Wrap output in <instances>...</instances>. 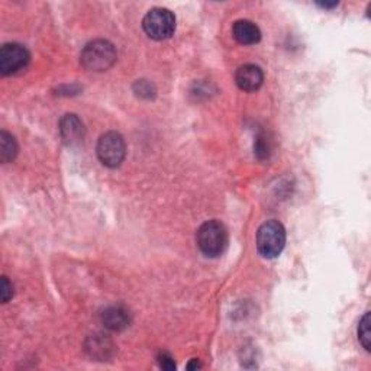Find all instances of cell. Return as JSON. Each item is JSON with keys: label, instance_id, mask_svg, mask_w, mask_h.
<instances>
[{"label": "cell", "instance_id": "obj_1", "mask_svg": "<svg viewBox=\"0 0 371 371\" xmlns=\"http://www.w3.org/2000/svg\"><path fill=\"white\" fill-rule=\"evenodd\" d=\"M118 59L116 48L106 39H96L89 43L80 54V63L89 72H106Z\"/></svg>", "mask_w": 371, "mask_h": 371}, {"label": "cell", "instance_id": "obj_2", "mask_svg": "<svg viewBox=\"0 0 371 371\" xmlns=\"http://www.w3.org/2000/svg\"><path fill=\"white\" fill-rule=\"evenodd\" d=\"M196 241L199 250L209 258H216L222 255L228 246V231L225 225L219 221L204 222L198 233Z\"/></svg>", "mask_w": 371, "mask_h": 371}, {"label": "cell", "instance_id": "obj_3", "mask_svg": "<svg viewBox=\"0 0 371 371\" xmlns=\"http://www.w3.org/2000/svg\"><path fill=\"white\" fill-rule=\"evenodd\" d=\"M257 250L264 258H276L286 245V229L279 221H267L258 228Z\"/></svg>", "mask_w": 371, "mask_h": 371}, {"label": "cell", "instance_id": "obj_4", "mask_svg": "<svg viewBox=\"0 0 371 371\" xmlns=\"http://www.w3.org/2000/svg\"><path fill=\"white\" fill-rule=\"evenodd\" d=\"M96 153L103 166L109 169H116L125 160L127 144L119 132L109 131L103 134L96 147Z\"/></svg>", "mask_w": 371, "mask_h": 371}, {"label": "cell", "instance_id": "obj_5", "mask_svg": "<svg viewBox=\"0 0 371 371\" xmlns=\"http://www.w3.org/2000/svg\"><path fill=\"white\" fill-rule=\"evenodd\" d=\"M142 28L151 39H169L176 31L174 13L166 8L151 9L142 19Z\"/></svg>", "mask_w": 371, "mask_h": 371}, {"label": "cell", "instance_id": "obj_6", "mask_svg": "<svg viewBox=\"0 0 371 371\" xmlns=\"http://www.w3.org/2000/svg\"><path fill=\"white\" fill-rule=\"evenodd\" d=\"M31 60L30 51L23 45L10 43L0 50V73L3 76L17 74L28 67Z\"/></svg>", "mask_w": 371, "mask_h": 371}, {"label": "cell", "instance_id": "obj_7", "mask_svg": "<svg viewBox=\"0 0 371 371\" xmlns=\"http://www.w3.org/2000/svg\"><path fill=\"white\" fill-rule=\"evenodd\" d=\"M60 134L61 138L67 145H78L81 141L85 140V125L81 119L74 115V114H68L64 115L60 120Z\"/></svg>", "mask_w": 371, "mask_h": 371}, {"label": "cell", "instance_id": "obj_8", "mask_svg": "<svg viewBox=\"0 0 371 371\" xmlns=\"http://www.w3.org/2000/svg\"><path fill=\"white\" fill-rule=\"evenodd\" d=\"M235 81L244 92H257L263 86L264 74L263 70L255 64H244L235 73Z\"/></svg>", "mask_w": 371, "mask_h": 371}, {"label": "cell", "instance_id": "obj_9", "mask_svg": "<svg viewBox=\"0 0 371 371\" xmlns=\"http://www.w3.org/2000/svg\"><path fill=\"white\" fill-rule=\"evenodd\" d=\"M232 35L242 45H254L261 39L259 28L248 19H240L233 23Z\"/></svg>", "mask_w": 371, "mask_h": 371}, {"label": "cell", "instance_id": "obj_10", "mask_svg": "<svg viewBox=\"0 0 371 371\" xmlns=\"http://www.w3.org/2000/svg\"><path fill=\"white\" fill-rule=\"evenodd\" d=\"M102 322L111 331H123L131 324V315L125 308L111 306L102 313Z\"/></svg>", "mask_w": 371, "mask_h": 371}, {"label": "cell", "instance_id": "obj_11", "mask_svg": "<svg viewBox=\"0 0 371 371\" xmlns=\"http://www.w3.org/2000/svg\"><path fill=\"white\" fill-rule=\"evenodd\" d=\"M18 154V144L15 138L8 132L0 134V156H2L3 162H10L15 160Z\"/></svg>", "mask_w": 371, "mask_h": 371}, {"label": "cell", "instance_id": "obj_12", "mask_svg": "<svg viewBox=\"0 0 371 371\" xmlns=\"http://www.w3.org/2000/svg\"><path fill=\"white\" fill-rule=\"evenodd\" d=\"M370 325H371V319H370V312H365L364 316L360 321L359 325V339L361 342V346L364 347V350L367 352L371 351V331H370Z\"/></svg>", "mask_w": 371, "mask_h": 371}, {"label": "cell", "instance_id": "obj_13", "mask_svg": "<svg viewBox=\"0 0 371 371\" xmlns=\"http://www.w3.org/2000/svg\"><path fill=\"white\" fill-rule=\"evenodd\" d=\"M254 153L259 160H266L270 156V144L264 135H258L254 144Z\"/></svg>", "mask_w": 371, "mask_h": 371}, {"label": "cell", "instance_id": "obj_14", "mask_svg": "<svg viewBox=\"0 0 371 371\" xmlns=\"http://www.w3.org/2000/svg\"><path fill=\"white\" fill-rule=\"evenodd\" d=\"M158 364L164 370H169V371L176 370V363L173 360V357L170 354H167V352L160 354V357H158Z\"/></svg>", "mask_w": 371, "mask_h": 371}, {"label": "cell", "instance_id": "obj_15", "mask_svg": "<svg viewBox=\"0 0 371 371\" xmlns=\"http://www.w3.org/2000/svg\"><path fill=\"white\" fill-rule=\"evenodd\" d=\"M13 297V286L8 280V277H2V301L3 304H8V301Z\"/></svg>", "mask_w": 371, "mask_h": 371}, {"label": "cell", "instance_id": "obj_16", "mask_svg": "<svg viewBox=\"0 0 371 371\" xmlns=\"http://www.w3.org/2000/svg\"><path fill=\"white\" fill-rule=\"evenodd\" d=\"M200 367H202V364L198 360H193L190 364H187L189 370H195V368H200Z\"/></svg>", "mask_w": 371, "mask_h": 371}, {"label": "cell", "instance_id": "obj_17", "mask_svg": "<svg viewBox=\"0 0 371 371\" xmlns=\"http://www.w3.org/2000/svg\"><path fill=\"white\" fill-rule=\"evenodd\" d=\"M321 8H325V9H332V8H337L338 6V2H334V3H318Z\"/></svg>", "mask_w": 371, "mask_h": 371}]
</instances>
